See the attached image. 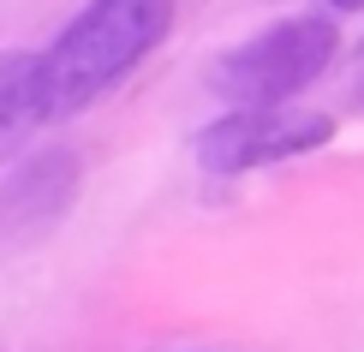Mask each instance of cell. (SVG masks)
<instances>
[{"label":"cell","instance_id":"5","mask_svg":"<svg viewBox=\"0 0 364 352\" xmlns=\"http://www.w3.org/2000/svg\"><path fill=\"white\" fill-rule=\"evenodd\" d=\"M323 6H335V12H364V0H323Z\"/></svg>","mask_w":364,"mask_h":352},{"label":"cell","instance_id":"1","mask_svg":"<svg viewBox=\"0 0 364 352\" xmlns=\"http://www.w3.org/2000/svg\"><path fill=\"white\" fill-rule=\"evenodd\" d=\"M173 30V0H90L42 54V102L48 119H72L96 108L108 90L144 66Z\"/></svg>","mask_w":364,"mask_h":352},{"label":"cell","instance_id":"6","mask_svg":"<svg viewBox=\"0 0 364 352\" xmlns=\"http://www.w3.org/2000/svg\"><path fill=\"white\" fill-rule=\"evenodd\" d=\"M358 102H364V78H358Z\"/></svg>","mask_w":364,"mask_h":352},{"label":"cell","instance_id":"4","mask_svg":"<svg viewBox=\"0 0 364 352\" xmlns=\"http://www.w3.org/2000/svg\"><path fill=\"white\" fill-rule=\"evenodd\" d=\"M48 119L42 102V54L12 48L0 54V161H12V149Z\"/></svg>","mask_w":364,"mask_h":352},{"label":"cell","instance_id":"2","mask_svg":"<svg viewBox=\"0 0 364 352\" xmlns=\"http://www.w3.org/2000/svg\"><path fill=\"white\" fill-rule=\"evenodd\" d=\"M341 54V30L323 12H305V18H287L257 30L251 42L227 48L209 72V90L233 108H281L299 90H311L328 72V60Z\"/></svg>","mask_w":364,"mask_h":352},{"label":"cell","instance_id":"3","mask_svg":"<svg viewBox=\"0 0 364 352\" xmlns=\"http://www.w3.org/2000/svg\"><path fill=\"white\" fill-rule=\"evenodd\" d=\"M335 137V119L311 114V108H227L221 119H209L197 132V167L203 174H251V167H275L293 156H311Z\"/></svg>","mask_w":364,"mask_h":352}]
</instances>
